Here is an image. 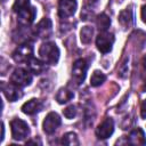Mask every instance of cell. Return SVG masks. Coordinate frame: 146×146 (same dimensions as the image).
<instances>
[{
    "instance_id": "6da1fadb",
    "label": "cell",
    "mask_w": 146,
    "mask_h": 146,
    "mask_svg": "<svg viewBox=\"0 0 146 146\" xmlns=\"http://www.w3.org/2000/svg\"><path fill=\"white\" fill-rule=\"evenodd\" d=\"M59 49L55 42H43L39 48L40 58L49 65L57 64L59 59Z\"/></svg>"
},
{
    "instance_id": "7a4b0ae2",
    "label": "cell",
    "mask_w": 146,
    "mask_h": 146,
    "mask_svg": "<svg viewBox=\"0 0 146 146\" xmlns=\"http://www.w3.org/2000/svg\"><path fill=\"white\" fill-rule=\"evenodd\" d=\"M10 128H11V136L15 140H24L29 133H30V128L29 124L23 121L22 119H13L10 121Z\"/></svg>"
},
{
    "instance_id": "3957f363",
    "label": "cell",
    "mask_w": 146,
    "mask_h": 146,
    "mask_svg": "<svg viewBox=\"0 0 146 146\" xmlns=\"http://www.w3.org/2000/svg\"><path fill=\"white\" fill-rule=\"evenodd\" d=\"M33 57V46L32 43L25 42L19 44L13 52V59L16 63H27Z\"/></svg>"
},
{
    "instance_id": "277c9868",
    "label": "cell",
    "mask_w": 146,
    "mask_h": 146,
    "mask_svg": "<svg viewBox=\"0 0 146 146\" xmlns=\"http://www.w3.org/2000/svg\"><path fill=\"white\" fill-rule=\"evenodd\" d=\"M114 41H115V38L112 33H108L106 31H102L96 39V46L102 54H107L112 50Z\"/></svg>"
},
{
    "instance_id": "5b68a950",
    "label": "cell",
    "mask_w": 146,
    "mask_h": 146,
    "mask_svg": "<svg viewBox=\"0 0 146 146\" xmlns=\"http://www.w3.org/2000/svg\"><path fill=\"white\" fill-rule=\"evenodd\" d=\"M10 81L19 87H26L30 86L32 82V74L31 71H27L25 68H16L14 70L11 76H10Z\"/></svg>"
},
{
    "instance_id": "8992f818",
    "label": "cell",
    "mask_w": 146,
    "mask_h": 146,
    "mask_svg": "<svg viewBox=\"0 0 146 146\" xmlns=\"http://www.w3.org/2000/svg\"><path fill=\"white\" fill-rule=\"evenodd\" d=\"M88 71V63L83 58H79L73 63L72 66V76L76 83H81L84 81Z\"/></svg>"
},
{
    "instance_id": "52a82bcc",
    "label": "cell",
    "mask_w": 146,
    "mask_h": 146,
    "mask_svg": "<svg viewBox=\"0 0 146 146\" xmlns=\"http://www.w3.org/2000/svg\"><path fill=\"white\" fill-rule=\"evenodd\" d=\"M22 87L10 82V83H5L2 82L1 83V89H2V92L3 95L6 96V98L9 100V102H16L18 100L19 98L23 97V91L21 89Z\"/></svg>"
},
{
    "instance_id": "ba28073f",
    "label": "cell",
    "mask_w": 146,
    "mask_h": 146,
    "mask_svg": "<svg viewBox=\"0 0 146 146\" xmlns=\"http://www.w3.org/2000/svg\"><path fill=\"white\" fill-rule=\"evenodd\" d=\"M60 123H62L60 116L55 112H50V113L47 114V116L43 120V123H42L43 131L48 135H51L58 129Z\"/></svg>"
},
{
    "instance_id": "9c48e42d",
    "label": "cell",
    "mask_w": 146,
    "mask_h": 146,
    "mask_svg": "<svg viewBox=\"0 0 146 146\" xmlns=\"http://www.w3.org/2000/svg\"><path fill=\"white\" fill-rule=\"evenodd\" d=\"M78 8L75 0H59L58 1V15L62 18H67L74 15Z\"/></svg>"
},
{
    "instance_id": "30bf717a",
    "label": "cell",
    "mask_w": 146,
    "mask_h": 146,
    "mask_svg": "<svg viewBox=\"0 0 146 146\" xmlns=\"http://www.w3.org/2000/svg\"><path fill=\"white\" fill-rule=\"evenodd\" d=\"M113 132H114V121L111 117L105 119L96 128V136L99 139H106L111 137Z\"/></svg>"
},
{
    "instance_id": "8fae6325",
    "label": "cell",
    "mask_w": 146,
    "mask_h": 146,
    "mask_svg": "<svg viewBox=\"0 0 146 146\" xmlns=\"http://www.w3.org/2000/svg\"><path fill=\"white\" fill-rule=\"evenodd\" d=\"M34 32L35 34L41 38V39H46V38H49L51 35V32H52V23L51 21L48 18V17H44L42 18L35 26L34 29Z\"/></svg>"
},
{
    "instance_id": "7c38bea8",
    "label": "cell",
    "mask_w": 146,
    "mask_h": 146,
    "mask_svg": "<svg viewBox=\"0 0 146 146\" xmlns=\"http://www.w3.org/2000/svg\"><path fill=\"white\" fill-rule=\"evenodd\" d=\"M36 15V10L34 7H27L17 13V21L22 25H30Z\"/></svg>"
},
{
    "instance_id": "4fadbf2b",
    "label": "cell",
    "mask_w": 146,
    "mask_h": 146,
    "mask_svg": "<svg viewBox=\"0 0 146 146\" xmlns=\"http://www.w3.org/2000/svg\"><path fill=\"white\" fill-rule=\"evenodd\" d=\"M42 107H43V104L41 100H39L36 98H32V99H30L23 104L22 112L24 114H27V115H33V114L40 112L42 110Z\"/></svg>"
},
{
    "instance_id": "5bb4252c",
    "label": "cell",
    "mask_w": 146,
    "mask_h": 146,
    "mask_svg": "<svg viewBox=\"0 0 146 146\" xmlns=\"http://www.w3.org/2000/svg\"><path fill=\"white\" fill-rule=\"evenodd\" d=\"M128 143L131 145H146V137L144 131L140 128H136L133 129L128 138Z\"/></svg>"
},
{
    "instance_id": "9a60e30c",
    "label": "cell",
    "mask_w": 146,
    "mask_h": 146,
    "mask_svg": "<svg viewBox=\"0 0 146 146\" xmlns=\"http://www.w3.org/2000/svg\"><path fill=\"white\" fill-rule=\"evenodd\" d=\"M119 22L124 29H128L133 24V10L131 9V7L125 8L120 13Z\"/></svg>"
},
{
    "instance_id": "2e32d148",
    "label": "cell",
    "mask_w": 146,
    "mask_h": 146,
    "mask_svg": "<svg viewBox=\"0 0 146 146\" xmlns=\"http://www.w3.org/2000/svg\"><path fill=\"white\" fill-rule=\"evenodd\" d=\"M44 64L46 63L42 59L32 57L27 62V67H29V71H31L33 74H41L44 71Z\"/></svg>"
},
{
    "instance_id": "e0dca14e",
    "label": "cell",
    "mask_w": 146,
    "mask_h": 146,
    "mask_svg": "<svg viewBox=\"0 0 146 146\" xmlns=\"http://www.w3.org/2000/svg\"><path fill=\"white\" fill-rule=\"evenodd\" d=\"M73 97H74V94L71 90H68L67 88H60L56 94V100L59 104H65V103L70 102Z\"/></svg>"
},
{
    "instance_id": "ac0fdd59",
    "label": "cell",
    "mask_w": 146,
    "mask_h": 146,
    "mask_svg": "<svg viewBox=\"0 0 146 146\" xmlns=\"http://www.w3.org/2000/svg\"><path fill=\"white\" fill-rule=\"evenodd\" d=\"M96 25H97L98 30L106 31L110 27V25H111V19H110V17L106 14H104V13L99 14L97 16V18H96Z\"/></svg>"
},
{
    "instance_id": "d6986e66",
    "label": "cell",
    "mask_w": 146,
    "mask_h": 146,
    "mask_svg": "<svg viewBox=\"0 0 146 146\" xmlns=\"http://www.w3.org/2000/svg\"><path fill=\"white\" fill-rule=\"evenodd\" d=\"M105 80H106V75H105L103 72L96 70V71H94V73L91 74L90 84H91L92 87H98V86L103 84V83L105 82Z\"/></svg>"
},
{
    "instance_id": "ffe728a7",
    "label": "cell",
    "mask_w": 146,
    "mask_h": 146,
    "mask_svg": "<svg viewBox=\"0 0 146 146\" xmlns=\"http://www.w3.org/2000/svg\"><path fill=\"white\" fill-rule=\"evenodd\" d=\"M94 35V29L91 26H83L80 31V39L82 43H89Z\"/></svg>"
},
{
    "instance_id": "44dd1931",
    "label": "cell",
    "mask_w": 146,
    "mask_h": 146,
    "mask_svg": "<svg viewBox=\"0 0 146 146\" xmlns=\"http://www.w3.org/2000/svg\"><path fill=\"white\" fill-rule=\"evenodd\" d=\"M60 143L64 145L73 146V145H79V139H78V136L75 132H67L62 137Z\"/></svg>"
},
{
    "instance_id": "7402d4cb",
    "label": "cell",
    "mask_w": 146,
    "mask_h": 146,
    "mask_svg": "<svg viewBox=\"0 0 146 146\" xmlns=\"http://www.w3.org/2000/svg\"><path fill=\"white\" fill-rule=\"evenodd\" d=\"M30 7V0H15L14 6H13V10L15 13H18L25 8Z\"/></svg>"
},
{
    "instance_id": "603a6c76",
    "label": "cell",
    "mask_w": 146,
    "mask_h": 146,
    "mask_svg": "<svg viewBox=\"0 0 146 146\" xmlns=\"http://www.w3.org/2000/svg\"><path fill=\"white\" fill-rule=\"evenodd\" d=\"M78 113V110H76V106L75 105H70L67 106L64 111H63V114L66 119H73Z\"/></svg>"
},
{
    "instance_id": "cb8c5ba5",
    "label": "cell",
    "mask_w": 146,
    "mask_h": 146,
    "mask_svg": "<svg viewBox=\"0 0 146 146\" xmlns=\"http://www.w3.org/2000/svg\"><path fill=\"white\" fill-rule=\"evenodd\" d=\"M140 115L143 119H146V99L141 103V107H140Z\"/></svg>"
},
{
    "instance_id": "d4e9b609",
    "label": "cell",
    "mask_w": 146,
    "mask_h": 146,
    "mask_svg": "<svg viewBox=\"0 0 146 146\" xmlns=\"http://www.w3.org/2000/svg\"><path fill=\"white\" fill-rule=\"evenodd\" d=\"M140 15H141V19H143V22H144V23H146V5H145V6H143Z\"/></svg>"
},
{
    "instance_id": "484cf974",
    "label": "cell",
    "mask_w": 146,
    "mask_h": 146,
    "mask_svg": "<svg viewBox=\"0 0 146 146\" xmlns=\"http://www.w3.org/2000/svg\"><path fill=\"white\" fill-rule=\"evenodd\" d=\"M141 63H143V66H144V68L146 70V55L143 57V60H141Z\"/></svg>"
},
{
    "instance_id": "4316f807",
    "label": "cell",
    "mask_w": 146,
    "mask_h": 146,
    "mask_svg": "<svg viewBox=\"0 0 146 146\" xmlns=\"http://www.w3.org/2000/svg\"><path fill=\"white\" fill-rule=\"evenodd\" d=\"M141 90H143V92H145V91H146V79L144 80V83H143V87H141Z\"/></svg>"
},
{
    "instance_id": "83f0119b",
    "label": "cell",
    "mask_w": 146,
    "mask_h": 146,
    "mask_svg": "<svg viewBox=\"0 0 146 146\" xmlns=\"http://www.w3.org/2000/svg\"><path fill=\"white\" fill-rule=\"evenodd\" d=\"M89 1V3L91 5V6H94V5H96L97 2H98V0H88Z\"/></svg>"
}]
</instances>
